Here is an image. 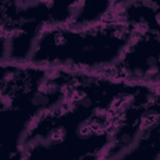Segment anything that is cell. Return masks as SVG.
Segmentation results:
<instances>
[{
    "instance_id": "cell-1",
    "label": "cell",
    "mask_w": 160,
    "mask_h": 160,
    "mask_svg": "<svg viewBox=\"0 0 160 160\" xmlns=\"http://www.w3.org/2000/svg\"><path fill=\"white\" fill-rule=\"evenodd\" d=\"M136 28L116 9L105 19L84 25H49L38 35L28 62L74 72L104 74L121 58Z\"/></svg>"
}]
</instances>
